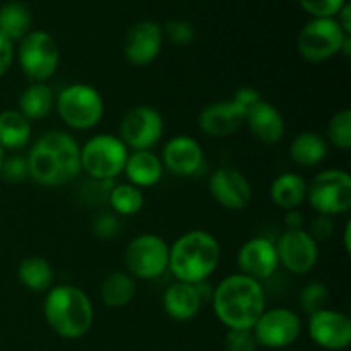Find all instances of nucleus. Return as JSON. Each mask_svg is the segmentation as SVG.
Here are the masks:
<instances>
[{"mask_svg": "<svg viewBox=\"0 0 351 351\" xmlns=\"http://www.w3.org/2000/svg\"><path fill=\"white\" fill-rule=\"evenodd\" d=\"M163 45V31L153 21L132 24L123 38V55L134 67H147L158 58Z\"/></svg>", "mask_w": 351, "mask_h": 351, "instance_id": "16", "label": "nucleus"}, {"mask_svg": "<svg viewBox=\"0 0 351 351\" xmlns=\"http://www.w3.org/2000/svg\"><path fill=\"white\" fill-rule=\"evenodd\" d=\"M245 123L250 134L264 146H274L285 136V119L280 110L269 101L261 99L245 115Z\"/></svg>", "mask_w": 351, "mask_h": 351, "instance_id": "20", "label": "nucleus"}, {"mask_svg": "<svg viewBox=\"0 0 351 351\" xmlns=\"http://www.w3.org/2000/svg\"><path fill=\"white\" fill-rule=\"evenodd\" d=\"M274 245L280 266L297 276L311 273L319 261V243L305 228L287 230Z\"/></svg>", "mask_w": 351, "mask_h": 351, "instance_id": "13", "label": "nucleus"}, {"mask_svg": "<svg viewBox=\"0 0 351 351\" xmlns=\"http://www.w3.org/2000/svg\"><path fill=\"white\" fill-rule=\"evenodd\" d=\"M17 278L26 290L43 293V291L50 290L51 283H53V269L45 257L29 256L19 263Z\"/></svg>", "mask_w": 351, "mask_h": 351, "instance_id": "28", "label": "nucleus"}, {"mask_svg": "<svg viewBox=\"0 0 351 351\" xmlns=\"http://www.w3.org/2000/svg\"><path fill=\"white\" fill-rule=\"evenodd\" d=\"M221 259V247L206 230H191L170 245L168 269L177 281L201 285L213 276Z\"/></svg>", "mask_w": 351, "mask_h": 351, "instance_id": "3", "label": "nucleus"}, {"mask_svg": "<svg viewBox=\"0 0 351 351\" xmlns=\"http://www.w3.org/2000/svg\"><path fill=\"white\" fill-rule=\"evenodd\" d=\"M329 302V290L322 281H311L300 291V307L308 315L326 308Z\"/></svg>", "mask_w": 351, "mask_h": 351, "instance_id": "32", "label": "nucleus"}, {"mask_svg": "<svg viewBox=\"0 0 351 351\" xmlns=\"http://www.w3.org/2000/svg\"><path fill=\"white\" fill-rule=\"evenodd\" d=\"M245 123V110L240 108L233 99L216 101L204 106L199 113L197 125L206 136L223 139L239 132Z\"/></svg>", "mask_w": 351, "mask_h": 351, "instance_id": "19", "label": "nucleus"}, {"mask_svg": "<svg viewBox=\"0 0 351 351\" xmlns=\"http://www.w3.org/2000/svg\"><path fill=\"white\" fill-rule=\"evenodd\" d=\"M163 163L160 156L153 151H132L127 158L125 173L129 184L136 185L139 189L154 187L163 177Z\"/></svg>", "mask_w": 351, "mask_h": 351, "instance_id": "22", "label": "nucleus"}, {"mask_svg": "<svg viewBox=\"0 0 351 351\" xmlns=\"http://www.w3.org/2000/svg\"><path fill=\"white\" fill-rule=\"evenodd\" d=\"M259 346L269 350H283L295 345L302 335V319L295 311L276 307L264 311L252 328Z\"/></svg>", "mask_w": 351, "mask_h": 351, "instance_id": "11", "label": "nucleus"}, {"mask_svg": "<svg viewBox=\"0 0 351 351\" xmlns=\"http://www.w3.org/2000/svg\"><path fill=\"white\" fill-rule=\"evenodd\" d=\"M14 58H16L14 43L9 38H5L0 33V77H3L10 71V67L14 64Z\"/></svg>", "mask_w": 351, "mask_h": 351, "instance_id": "39", "label": "nucleus"}, {"mask_svg": "<svg viewBox=\"0 0 351 351\" xmlns=\"http://www.w3.org/2000/svg\"><path fill=\"white\" fill-rule=\"evenodd\" d=\"M5 151L2 149V146H0V168H2V163H3V160H5Z\"/></svg>", "mask_w": 351, "mask_h": 351, "instance_id": "45", "label": "nucleus"}, {"mask_svg": "<svg viewBox=\"0 0 351 351\" xmlns=\"http://www.w3.org/2000/svg\"><path fill=\"white\" fill-rule=\"evenodd\" d=\"M170 245L154 233H144L130 240L123 252L125 269L134 280H156L168 269Z\"/></svg>", "mask_w": 351, "mask_h": 351, "instance_id": "9", "label": "nucleus"}, {"mask_svg": "<svg viewBox=\"0 0 351 351\" xmlns=\"http://www.w3.org/2000/svg\"><path fill=\"white\" fill-rule=\"evenodd\" d=\"M202 302L204 298L197 285L175 281L163 293V311L173 321L187 322L199 314Z\"/></svg>", "mask_w": 351, "mask_h": 351, "instance_id": "21", "label": "nucleus"}, {"mask_svg": "<svg viewBox=\"0 0 351 351\" xmlns=\"http://www.w3.org/2000/svg\"><path fill=\"white\" fill-rule=\"evenodd\" d=\"M55 108L65 125L75 130L95 129L105 115L103 96L84 82L65 86L55 98Z\"/></svg>", "mask_w": 351, "mask_h": 351, "instance_id": "5", "label": "nucleus"}, {"mask_svg": "<svg viewBox=\"0 0 351 351\" xmlns=\"http://www.w3.org/2000/svg\"><path fill=\"white\" fill-rule=\"evenodd\" d=\"M237 264H239L240 274H245L259 283L269 280L280 266L276 245L269 239L254 237L240 247Z\"/></svg>", "mask_w": 351, "mask_h": 351, "instance_id": "17", "label": "nucleus"}, {"mask_svg": "<svg viewBox=\"0 0 351 351\" xmlns=\"http://www.w3.org/2000/svg\"><path fill=\"white\" fill-rule=\"evenodd\" d=\"M163 132V117L149 105L134 106L120 122V139L132 151H149L160 143Z\"/></svg>", "mask_w": 351, "mask_h": 351, "instance_id": "12", "label": "nucleus"}, {"mask_svg": "<svg viewBox=\"0 0 351 351\" xmlns=\"http://www.w3.org/2000/svg\"><path fill=\"white\" fill-rule=\"evenodd\" d=\"M213 308L226 329H252L266 311V291L245 274H230L216 287Z\"/></svg>", "mask_w": 351, "mask_h": 351, "instance_id": "2", "label": "nucleus"}, {"mask_svg": "<svg viewBox=\"0 0 351 351\" xmlns=\"http://www.w3.org/2000/svg\"><path fill=\"white\" fill-rule=\"evenodd\" d=\"M55 106L53 89L47 82H31L19 96L17 112L27 120H43L51 113Z\"/></svg>", "mask_w": 351, "mask_h": 351, "instance_id": "25", "label": "nucleus"}, {"mask_svg": "<svg viewBox=\"0 0 351 351\" xmlns=\"http://www.w3.org/2000/svg\"><path fill=\"white\" fill-rule=\"evenodd\" d=\"M343 232H345V250H346V254H350V252H351V243H350V235H351V221L346 223V226H345V230H343Z\"/></svg>", "mask_w": 351, "mask_h": 351, "instance_id": "43", "label": "nucleus"}, {"mask_svg": "<svg viewBox=\"0 0 351 351\" xmlns=\"http://www.w3.org/2000/svg\"><path fill=\"white\" fill-rule=\"evenodd\" d=\"M290 158L295 165L304 168L317 167L328 156V141L317 132H300L290 143Z\"/></svg>", "mask_w": 351, "mask_h": 351, "instance_id": "24", "label": "nucleus"}, {"mask_svg": "<svg viewBox=\"0 0 351 351\" xmlns=\"http://www.w3.org/2000/svg\"><path fill=\"white\" fill-rule=\"evenodd\" d=\"M163 38H167L170 43L177 47H189L195 40V29L189 21L185 19H171L161 27Z\"/></svg>", "mask_w": 351, "mask_h": 351, "instance_id": "33", "label": "nucleus"}, {"mask_svg": "<svg viewBox=\"0 0 351 351\" xmlns=\"http://www.w3.org/2000/svg\"><path fill=\"white\" fill-rule=\"evenodd\" d=\"M77 141L67 132L51 130L38 137L26 154L29 178L43 187H60L81 173Z\"/></svg>", "mask_w": 351, "mask_h": 351, "instance_id": "1", "label": "nucleus"}, {"mask_svg": "<svg viewBox=\"0 0 351 351\" xmlns=\"http://www.w3.org/2000/svg\"><path fill=\"white\" fill-rule=\"evenodd\" d=\"M332 232H335V223H332V219L329 216L317 215L308 223L307 233L317 243L322 242V240H328L332 235Z\"/></svg>", "mask_w": 351, "mask_h": 351, "instance_id": "38", "label": "nucleus"}, {"mask_svg": "<svg viewBox=\"0 0 351 351\" xmlns=\"http://www.w3.org/2000/svg\"><path fill=\"white\" fill-rule=\"evenodd\" d=\"M17 62L23 74L31 82H47L57 72L60 64V50L47 31H29L17 48Z\"/></svg>", "mask_w": 351, "mask_h": 351, "instance_id": "8", "label": "nucleus"}, {"mask_svg": "<svg viewBox=\"0 0 351 351\" xmlns=\"http://www.w3.org/2000/svg\"><path fill=\"white\" fill-rule=\"evenodd\" d=\"M269 194L278 208L283 211H293L307 201V182L300 175L287 171L274 178Z\"/></svg>", "mask_w": 351, "mask_h": 351, "instance_id": "23", "label": "nucleus"}, {"mask_svg": "<svg viewBox=\"0 0 351 351\" xmlns=\"http://www.w3.org/2000/svg\"><path fill=\"white\" fill-rule=\"evenodd\" d=\"M335 19L338 21V24L341 26V29L345 31L346 34H351V5H350V2H346L345 5H343V9L339 10L338 16H336Z\"/></svg>", "mask_w": 351, "mask_h": 351, "instance_id": "42", "label": "nucleus"}, {"mask_svg": "<svg viewBox=\"0 0 351 351\" xmlns=\"http://www.w3.org/2000/svg\"><path fill=\"white\" fill-rule=\"evenodd\" d=\"M160 160L177 177H194L204 165V151L194 137L178 134L165 144Z\"/></svg>", "mask_w": 351, "mask_h": 351, "instance_id": "18", "label": "nucleus"}, {"mask_svg": "<svg viewBox=\"0 0 351 351\" xmlns=\"http://www.w3.org/2000/svg\"><path fill=\"white\" fill-rule=\"evenodd\" d=\"M348 0H298L302 9L314 19L336 17Z\"/></svg>", "mask_w": 351, "mask_h": 351, "instance_id": "35", "label": "nucleus"}, {"mask_svg": "<svg viewBox=\"0 0 351 351\" xmlns=\"http://www.w3.org/2000/svg\"><path fill=\"white\" fill-rule=\"evenodd\" d=\"M308 336L312 341L328 351L346 350L351 343V321L346 314L332 308L311 314L308 317Z\"/></svg>", "mask_w": 351, "mask_h": 351, "instance_id": "14", "label": "nucleus"}, {"mask_svg": "<svg viewBox=\"0 0 351 351\" xmlns=\"http://www.w3.org/2000/svg\"><path fill=\"white\" fill-rule=\"evenodd\" d=\"M304 215H302L298 209H293V211H287L285 215V226L287 230H300L304 228Z\"/></svg>", "mask_w": 351, "mask_h": 351, "instance_id": "41", "label": "nucleus"}, {"mask_svg": "<svg viewBox=\"0 0 351 351\" xmlns=\"http://www.w3.org/2000/svg\"><path fill=\"white\" fill-rule=\"evenodd\" d=\"M0 177L9 184H21L29 178V168H27L26 156L21 154H10L3 160L0 168Z\"/></svg>", "mask_w": 351, "mask_h": 351, "instance_id": "34", "label": "nucleus"}, {"mask_svg": "<svg viewBox=\"0 0 351 351\" xmlns=\"http://www.w3.org/2000/svg\"><path fill=\"white\" fill-rule=\"evenodd\" d=\"M43 317L60 338L81 339L91 331L95 308L88 295L77 287L58 285L50 288L45 297Z\"/></svg>", "mask_w": 351, "mask_h": 351, "instance_id": "4", "label": "nucleus"}, {"mask_svg": "<svg viewBox=\"0 0 351 351\" xmlns=\"http://www.w3.org/2000/svg\"><path fill=\"white\" fill-rule=\"evenodd\" d=\"M31 12L19 0H12L0 7V33L10 41H21L31 31Z\"/></svg>", "mask_w": 351, "mask_h": 351, "instance_id": "29", "label": "nucleus"}, {"mask_svg": "<svg viewBox=\"0 0 351 351\" xmlns=\"http://www.w3.org/2000/svg\"><path fill=\"white\" fill-rule=\"evenodd\" d=\"M328 141L336 149L348 151L351 147V112L339 110L328 123Z\"/></svg>", "mask_w": 351, "mask_h": 351, "instance_id": "31", "label": "nucleus"}, {"mask_svg": "<svg viewBox=\"0 0 351 351\" xmlns=\"http://www.w3.org/2000/svg\"><path fill=\"white\" fill-rule=\"evenodd\" d=\"M346 34L335 17L312 19L297 36V50L302 58L312 64H321L339 53Z\"/></svg>", "mask_w": 351, "mask_h": 351, "instance_id": "10", "label": "nucleus"}, {"mask_svg": "<svg viewBox=\"0 0 351 351\" xmlns=\"http://www.w3.org/2000/svg\"><path fill=\"white\" fill-rule=\"evenodd\" d=\"M81 170L98 182H112L123 171L129 158V147L119 136L98 134L86 141L79 151Z\"/></svg>", "mask_w": 351, "mask_h": 351, "instance_id": "6", "label": "nucleus"}, {"mask_svg": "<svg viewBox=\"0 0 351 351\" xmlns=\"http://www.w3.org/2000/svg\"><path fill=\"white\" fill-rule=\"evenodd\" d=\"M108 202L117 216H134L144 208V192L129 182L113 185L108 192Z\"/></svg>", "mask_w": 351, "mask_h": 351, "instance_id": "30", "label": "nucleus"}, {"mask_svg": "<svg viewBox=\"0 0 351 351\" xmlns=\"http://www.w3.org/2000/svg\"><path fill=\"white\" fill-rule=\"evenodd\" d=\"M99 297L110 308L125 307L136 297V280L127 271H113L103 280Z\"/></svg>", "mask_w": 351, "mask_h": 351, "instance_id": "27", "label": "nucleus"}, {"mask_svg": "<svg viewBox=\"0 0 351 351\" xmlns=\"http://www.w3.org/2000/svg\"><path fill=\"white\" fill-rule=\"evenodd\" d=\"M256 336L252 329H228L225 336L226 351H256Z\"/></svg>", "mask_w": 351, "mask_h": 351, "instance_id": "36", "label": "nucleus"}, {"mask_svg": "<svg viewBox=\"0 0 351 351\" xmlns=\"http://www.w3.org/2000/svg\"><path fill=\"white\" fill-rule=\"evenodd\" d=\"M31 139V122L17 110L0 113V146L3 151H17Z\"/></svg>", "mask_w": 351, "mask_h": 351, "instance_id": "26", "label": "nucleus"}, {"mask_svg": "<svg viewBox=\"0 0 351 351\" xmlns=\"http://www.w3.org/2000/svg\"><path fill=\"white\" fill-rule=\"evenodd\" d=\"M339 53H343L345 57H350V55H351V36L345 38V41H343V45H341V50H339Z\"/></svg>", "mask_w": 351, "mask_h": 351, "instance_id": "44", "label": "nucleus"}, {"mask_svg": "<svg viewBox=\"0 0 351 351\" xmlns=\"http://www.w3.org/2000/svg\"><path fill=\"white\" fill-rule=\"evenodd\" d=\"M120 230V219L115 213H101L93 221V233L98 239L108 240L119 233Z\"/></svg>", "mask_w": 351, "mask_h": 351, "instance_id": "37", "label": "nucleus"}, {"mask_svg": "<svg viewBox=\"0 0 351 351\" xmlns=\"http://www.w3.org/2000/svg\"><path fill=\"white\" fill-rule=\"evenodd\" d=\"M232 99L240 106V108L245 110V115H247V112H249V110L252 108L256 103H259L263 98H261L259 91H256V89L240 88V89H237L235 96H233Z\"/></svg>", "mask_w": 351, "mask_h": 351, "instance_id": "40", "label": "nucleus"}, {"mask_svg": "<svg viewBox=\"0 0 351 351\" xmlns=\"http://www.w3.org/2000/svg\"><path fill=\"white\" fill-rule=\"evenodd\" d=\"M307 202L317 215L338 216L351 209V177L348 171L329 168L307 184Z\"/></svg>", "mask_w": 351, "mask_h": 351, "instance_id": "7", "label": "nucleus"}, {"mask_svg": "<svg viewBox=\"0 0 351 351\" xmlns=\"http://www.w3.org/2000/svg\"><path fill=\"white\" fill-rule=\"evenodd\" d=\"M208 187L211 197L228 211H242L252 201V185L237 168L221 167L215 170L209 177Z\"/></svg>", "mask_w": 351, "mask_h": 351, "instance_id": "15", "label": "nucleus"}]
</instances>
